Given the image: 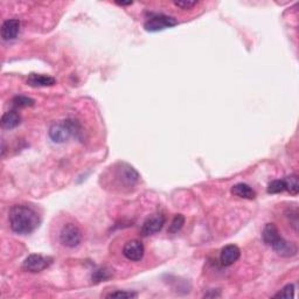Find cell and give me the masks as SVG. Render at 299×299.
Masks as SVG:
<instances>
[{"label": "cell", "instance_id": "23", "mask_svg": "<svg viewBox=\"0 0 299 299\" xmlns=\"http://www.w3.org/2000/svg\"><path fill=\"white\" fill-rule=\"evenodd\" d=\"M174 5L183 10H190L192 7L197 6L198 2H191V0H183V2H174Z\"/></svg>", "mask_w": 299, "mask_h": 299}, {"label": "cell", "instance_id": "18", "mask_svg": "<svg viewBox=\"0 0 299 299\" xmlns=\"http://www.w3.org/2000/svg\"><path fill=\"white\" fill-rule=\"evenodd\" d=\"M13 105L18 106V108H26V106H33L35 101L33 98L27 97L24 95H18L13 98Z\"/></svg>", "mask_w": 299, "mask_h": 299}, {"label": "cell", "instance_id": "14", "mask_svg": "<svg viewBox=\"0 0 299 299\" xmlns=\"http://www.w3.org/2000/svg\"><path fill=\"white\" fill-rule=\"evenodd\" d=\"M21 123V117L19 113L14 110L7 111L2 117V127L6 130H12Z\"/></svg>", "mask_w": 299, "mask_h": 299}, {"label": "cell", "instance_id": "1", "mask_svg": "<svg viewBox=\"0 0 299 299\" xmlns=\"http://www.w3.org/2000/svg\"><path fill=\"white\" fill-rule=\"evenodd\" d=\"M10 226L16 234L30 235L40 226L41 219L33 207L27 205H14L9 213Z\"/></svg>", "mask_w": 299, "mask_h": 299}, {"label": "cell", "instance_id": "8", "mask_svg": "<svg viewBox=\"0 0 299 299\" xmlns=\"http://www.w3.org/2000/svg\"><path fill=\"white\" fill-rule=\"evenodd\" d=\"M144 245L138 240L127 241L123 247V255L131 262H139L144 257Z\"/></svg>", "mask_w": 299, "mask_h": 299}, {"label": "cell", "instance_id": "3", "mask_svg": "<svg viewBox=\"0 0 299 299\" xmlns=\"http://www.w3.org/2000/svg\"><path fill=\"white\" fill-rule=\"evenodd\" d=\"M178 25V20L176 18L166 16V14H153L146 20V23L144 24V28L147 32H152V33H156V32H160L166 30V28L174 27Z\"/></svg>", "mask_w": 299, "mask_h": 299}, {"label": "cell", "instance_id": "15", "mask_svg": "<svg viewBox=\"0 0 299 299\" xmlns=\"http://www.w3.org/2000/svg\"><path fill=\"white\" fill-rule=\"evenodd\" d=\"M231 193L238 198L248 199V200H252V199L256 198V192L249 185L243 183L234 185L233 188H231Z\"/></svg>", "mask_w": 299, "mask_h": 299}, {"label": "cell", "instance_id": "9", "mask_svg": "<svg viewBox=\"0 0 299 299\" xmlns=\"http://www.w3.org/2000/svg\"><path fill=\"white\" fill-rule=\"evenodd\" d=\"M241 250L237 245L235 244H228L222 248L221 254H220V262L224 266L233 265L235 262L240 258Z\"/></svg>", "mask_w": 299, "mask_h": 299}, {"label": "cell", "instance_id": "12", "mask_svg": "<svg viewBox=\"0 0 299 299\" xmlns=\"http://www.w3.org/2000/svg\"><path fill=\"white\" fill-rule=\"evenodd\" d=\"M27 83L31 87H52L56 83V80L49 75L31 74L27 78Z\"/></svg>", "mask_w": 299, "mask_h": 299}, {"label": "cell", "instance_id": "7", "mask_svg": "<svg viewBox=\"0 0 299 299\" xmlns=\"http://www.w3.org/2000/svg\"><path fill=\"white\" fill-rule=\"evenodd\" d=\"M166 218L163 213H155L145 220L141 226L140 233L143 236H150V235L159 233L165 226Z\"/></svg>", "mask_w": 299, "mask_h": 299}, {"label": "cell", "instance_id": "21", "mask_svg": "<svg viewBox=\"0 0 299 299\" xmlns=\"http://www.w3.org/2000/svg\"><path fill=\"white\" fill-rule=\"evenodd\" d=\"M108 298H136L137 293L131 292V291H116V292H111L106 296Z\"/></svg>", "mask_w": 299, "mask_h": 299}, {"label": "cell", "instance_id": "5", "mask_svg": "<svg viewBox=\"0 0 299 299\" xmlns=\"http://www.w3.org/2000/svg\"><path fill=\"white\" fill-rule=\"evenodd\" d=\"M60 241L67 248H75L82 242V231L75 223H66L60 233Z\"/></svg>", "mask_w": 299, "mask_h": 299}, {"label": "cell", "instance_id": "13", "mask_svg": "<svg viewBox=\"0 0 299 299\" xmlns=\"http://www.w3.org/2000/svg\"><path fill=\"white\" fill-rule=\"evenodd\" d=\"M280 237L282 236H280L278 228L276 227L275 223H266L265 224L264 229H263V231H262V238H263V241H264L265 244L272 247V245L275 244Z\"/></svg>", "mask_w": 299, "mask_h": 299}, {"label": "cell", "instance_id": "24", "mask_svg": "<svg viewBox=\"0 0 299 299\" xmlns=\"http://www.w3.org/2000/svg\"><path fill=\"white\" fill-rule=\"evenodd\" d=\"M118 5H122V6H125V5H132V2H129V3H117Z\"/></svg>", "mask_w": 299, "mask_h": 299}, {"label": "cell", "instance_id": "17", "mask_svg": "<svg viewBox=\"0 0 299 299\" xmlns=\"http://www.w3.org/2000/svg\"><path fill=\"white\" fill-rule=\"evenodd\" d=\"M184 224H185V216L183 214H177L170 224L169 233L177 234L178 231L181 230V228L184 227Z\"/></svg>", "mask_w": 299, "mask_h": 299}, {"label": "cell", "instance_id": "10", "mask_svg": "<svg viewBox=\"0 0 299 299\" xmlns=\"http://www.w3.org/2000/svg\"><path fill=\"white\" fill-rule=\"evenodd\" d=\"M20 21L18 19H9L4 21L3 26H2V38L4 41H11L14 40L18 37L20 32Z\"/></svg>", "mask_w": 299, "mask_h": 299}, {"label": "cell", "instance_id": "20", "mask_svg": "<svg viewBox=\"0 0 299 299\" xmlns=\"http://www.w3.org/2000/svg\"><path fill=\"white\" fill-rule=\"evenodd\" d=\"M276 298H293L294 297V285L293 284H287L279 291L278 293L275 294Z\"/></svg>", "mask_w": 299, "mask_h": 299}, {"label": "cell", "instance_id": "4", "mask_svg": "<svg viewBox=\"0 0 299 299\" xmlns=\"http://www.w3.org/2000/svg\"><path fill=\"white\" fill-rule=\"evenodd\" d=\"M115 169V176L119 185H122V186L132 187L134 184L139 181V173L132 166H130L129 164L119 163Z\"/></svg>", "mask_w": 299, "mask_h": 299}, {"label": "cell", "instance_id": "16", "mask_svg": "<svg viewBox=\"0 0 299 299\" xmlns=\"http://www.w3.org/2000/svg\"><path fill=\"white\" fill-rule=\"evenodd\" d=\"M285 187L286 191L289 192L291 195H297L299 192V184H298V177L297 174H291V176L286 177L285 179Z\"/></svg>", "mask_w": 299, "mask_h": 299}, {"label": "cell", "instance_id": "19", "mask_svg": "<svg viewBox=\"0 0 299 299\" xmlns=\"http://www.w3.org/2000/svg\"><path fill=\"white\" fill-rule=\"evenodd\" d=\"M284 191H286L285 181L283 180H273L272 183L269 184L268 186V193L269 194H278L283 193Z\"/></svg>", "mask_w": 299, "mask_h": 299}, {"label": "cell", "instance_id": "2", "mask_svg": "<svg viewBox=\"0 0 299 299\" xmlns=\"http://www.w3.org/2000/svg\"><path fill=\"white\" fill-rule=\"evenodd\" d=\"M80 125L76 120H65L63 123H56L49 127V138L56 144L66 143L75 133L81 132Z\"/></svg>", "mask_w": 299, "mask_h": 299}, {"label": "cell", "instance_id": "22", "mask_svg": "<svg viewBox=\"0 0 299 299\" xmlns=\"http://www.w3.org/2000/svg\"><path fill=\"white\" fill-rule=\"evenodd\" d=\"M110 276H111V273L106 271V269H99L95 272V275L92 276V279H95L96 282H102V280L110 278Z\"/></svg>", "mask_w": 299, "mask_h": 299}, {"label": "cell", "instance_id": "11", "mask_svg": "<svg viewBox=\"0 0 299 299\" xmlns=\"http://www.w3.org/2000/svg\"><path fill=\"white\" fill-rule=\"evenodd\" d=\"M272 249L279 256H283V257H291V256H294L297 254L296 244H293L292 242L284 240L283 237H280L279 240L272 245Z\"/></svg>", "mask_w": 299, "mask_h": 299}, {"label": "cell", "instance_id": "6", "mask_svg": "<svg viewBox=\"0 0 299 299\" xmlns=\"http://www.w3.org/2000/svg\"><path fill=\"white\" fill-rule=\"evenodd\" d=\"M53 263V258L42 256L39 254H32L25 259L23 263V269L28 272H41L45 269H47Z\"/></svg>", "mask_w": 299, "mask_h": 299}]
</instances>
